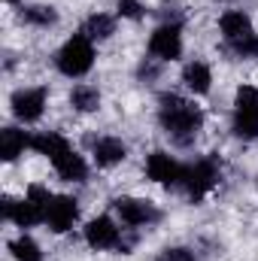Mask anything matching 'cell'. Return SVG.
I'll use <instances>...</instances> for the list:
<instances>
[{
  "label": "cell",
  "mask_w": 258,
  "mask_h": 261,
  "mask_svg": "<svg viewBox=\"0 0 258 261\" xmlns=\"http://www.w3.org/2000/svg\"><path fill=\"white\" fill-rule=\"evenodd\" d=\"M158 103H161L158 107V122H161V128L167 130L173 140L189 143L194 134L200 130L203 113H200V107L194 100H186L179 94H161Z\"/></svg>",
  "instance_id": "1"
},
{
  "label": "cell",
  "mask_w": 258,
  "mask_h": 261,
  "mask_svg": "<svg viewBox=\"0 0 258 261\" xmlns=\"http://www.w3.org/2000/svg\"><path fill=\"white\" fill-rule=\"evenodd\" d=\"M49 189H43V186H31L28 189V195L21 197V200H3V216L9 219V222H15L18 228H34V225H40V222H46V210H49Z\"/></svg>",
  "instance_id": "2"
},
{
  "label": "cell",
  "mask_w": 258,
  "mask_h": 261,
  "mask_svg": "<svg viewBox=\"0 0 258 261\" xmlns=\"http://www.w3.org/2000/svg\"><path fill=\"white\" fill-rule=\"evenodd\" d=\"M91 67H94V43L79 31V34H73L64 46L58 49V70L64 76H70V79H79Z\"/></svg>",
  "instance_id": "3"
},
{
  "label": "cell",
  "mask_w": 258,
  "mask_h": 261,
  "mask_svg": "<svg viewBox=\"0 0 258 261\" xmlns=\"http://www.w3.org/2000/svg\"><path fill=\"white\" fill-rule=\"evenodd\" d=\"M219 176H222V170H219V164H216L213 158H200V161L189 164V167H186V173H183L186 195L192 197L194 203H197V200H203V197L219 186Z\"/></svg>",
  "instance_id": "4"
},
{
  "label": "cell",
  "mask_w": 258,
  "mask_h": 261,
  "mask_svg": "<svg viewBox=\"0 0 258 261\" xmlns=\"http://www.w3.org/2000/svg\"><path fill=\"white\" fill-rule=\"evenodd\" d=\"M234 134L255 140L258 137V88L240 85L234 97Z\"/></svg>",
  "instance_id": "5"
},
{
  "label": "cell",
  "mask_w": 258,
  "mask_h": 261,
  "mask_svg": "<svg viewBox=\"0 0 258 261\" xmlns=\"http://www.w3.org/2000/svg\"><path fill=\"white\" fill-rule=\"evenodd\" d=\"M113 206H116L122 225H128V228H146V225L158 222V210H155L152 200H143V197H116Z\"/></svg>",
  "instance_id": "6"
},
{
  "label": "cell",
  "mask_w": 258,
  "mask_h": 261,
  "mask_svg": "<svg viewBox=\"0 0 258 261\" xmlns=\"http://www.w3.org/2000/svg\"><path fill=\"white\" fill-rule=\"evenodd\" d=\"M85 243L91 249H97V252H104V249H125L122 231H119V225L110 216H97V219H91L85 225Z\"/></svg>",
  "instance_id": "7"
},
{
  "label": "cell",
  "mask_w": 258,
  "mask_h": 261,
  "mask_svg": "<svg viewBox=\"0 0 258 261\" xmlns=\"http://www.w3.org/2000/svg\"><path fill=\"white\" fill-rule=\"evenodd\" d=\"M149 52L158 61H176L183 55V34L179 24H158L149 37Z\"/></svg>",
  "instance_id": "8"
},
{
  "label": "cell",
  "mask_w": 258,
  "mask_h": 261,
  "mask_svg": "<svg viewBox=\"0 0 258 261\" xmlns=\"http://www.w3.org/2000/svg\"><path fill=\"white\" fill-rule=\"evenodd\" d=\"M219 31H222V37L240 52L246 43H252L255 40V31H252V21H249V15L246 12H240V9H228L222 18H219Z\"/></svg>",
  "instance_id": "9"
},
{
  "label": "cell",
  "mask_w": 258,
  "mask_h": 261,
  "mask_svg": "<svg viewBox=\"0 0 258 261\" xmlns=\"http://www.w3.org/2000/svg\"><path fill=\"white\" fill-rule=\"evenodd\" d=\"M9 107H12V116H15L18 122L31 125V122H37V119L43 116V110H46V88H18V91L12 94Z\"/></svg>",
  "instance_id": "10"
},
{
  "label": "cell",
  "mask_w": 258,
  "mask_h": 261,
  "mask_svg": "<svg viewBox=\"0 0 258 261\" xmlns=\"http://www.w3.org/2000/svg\"><path fill=\"white\" fill-rule=\"evenodd\" d=\"M183 173H186V167L170 152H152L146 158V176L158 186H176V182H183Z\"/></svg>",
  "instance_id": "11"
},
{
  "label": "cell",
  "mask_w": 258,
  "mask_h": 261,
  "mask_svg": "<svg viewBox=\"0 0 258 261\" xmlns=\"http://www.w3.org/2000/svg\"><path fill=\"white\" fill-rule=\"evenodd\" d=\"M79 219V203L76 197L70 195H52L49 200V210H46V225L55 231V234H67Z\"/></svg>",
  "instance_id": "12"
},
{
  "label": "cell",
  "mask_w": 258,
  "mask_h": 261,
  "mask_svg": "<svg viewBox=\"0 0 258 261\" xmlns=\"http://www.w3.org/2000/svg\"><path fill=\"white\" fill-rule=\"evenodd\" d=\"M52 167H55V173H58L64 182H82V179L88 176V164H85V158H82L79 152H73V146L52 158Z\"/></svg>",
  "instance_id": "13"
},
{
  "label": "cell",
  "mask_w": 258,
  "mask_h": 261,
  "mask_svg": "<svg viewBox=\"0 0 258 261\" xmlns=\"http://www.w3.org/2000/svg\"><path fill=\"white\" fill-rule=\"evenodd\" d=\"M125 155H128V146L119 137H100L94 143V161H97V167H116V164L125 161Z\"/></svg>",
  "instance_id": "14"
},
{
  "label": "cell",
  "mask_w": 258,
  "mask_h": 261,
  "mask_svg": "<svg viewBox=\"0 0 258 261\" xmlns=\"http://www.w3.org/2000/svg\"><path fill=\"white\" fill-rule=\"evenodd\" d=\"M31 134H24V130L18 128H3L0 130V155H3V161H15L18 155H24V149H31Z\"/></svg>",
  "instance_id": "15"
},
{
  "label": "cell",
  "mask_w": 258,
  "mask_h": 261,
  "mask_svg": "<svg viewBox=\"0 0 258 261\" xmlns=\"http://www.w3.org/2000/svg\"><path fill=\"white\" fill-rule=\"evenodd\" d=\"M183 82L192 94H207L210 85H213V70L203 64V61H189L183 67Z\"/></svg>",
  "instance_id": "16"
},
{
  "label": "cell",
  "mask_w": 258,
  "mask_h": 261,
  "mask_svg": "<svg viewBox=\"0 0 258 261\" xmlns=\"http://www.w3.org/2000/svg\"><path fill=\"white\" fill-rule=\"evenodd\" d=\"M31 149H37L40 155H46V158L52 161L55 155H61L64 149H70V143H67V137L55 134V130H43V134H37V137L31 140Z\"/></svg>",
  "instance_id": "17"
},
{
  "label": "cell",
  "mask_w": 258,
  "mask_h": 261,
  "mask_svg": "<svg viewBox=\"0 0 258 261\" xmlns=\"http://www.w3.org/2000/svg\"><path fill=\"white\" fill-rule=\"evenodd\" d=\"M82 34H85L91 43H94V40H107V37L116 34V18H110V15H104V12H94V15L85 21Z\"/></svg>",
  "instance_id": "18"
},
{
  "label": "cell",
  "mask_w": 258,
  "mask_h": 261,
  "mask_svg": "<svg viewBox=\"0 0 258 261\" xmlns=\"http://www.w3.org/2000/svg\"><path fill=\"white\" fill-rule=\"evenodd\" d=\"M70 103L79 113H94V110H100V91L91 85H76L70 91Z\"/></svg>",
  "instance_id": "19"
},
{
  "label": "cell",
  "mask_w": 258,
  "mask_h": 261,
  "mask_svg": "<svg viewBox=\"0 0 258 261\" xmlns=\"http://www.w3.org/2000/svg\"><path fill=\"white\" fill-rule=\"evenodd\" d=\"M9 252H12V258H15V261H43L40 243H37L34 237H28V234L15 237V240L9 243Z\"/></svg>",
  "instance_id": "20"
},
{
  "label": "cell",
  "mask_w": 258,
  "mask_h": 261,
  "mask_svg": "<svg viewBox=\"0 0 258 261\" xmlns=\"http://www.w3.org/2000/svg\"><path fill=\"white\" fill-rule=\"evenodd\" d=\"M21 18H24L28 24H34V28H49V24L58 21V12H55L52 6L37 3V6H24V9H21Z\"/></svg>",
  "instance_id": "21"
},
{
  "label": "cell",
  "mask_w": 258,
  "mask_h": 261,
  "mask_svg": "<svg viewBox=\"0 0 258 261\" xmlns=\"http://www.w3.org/2000/svg\"><path fill=\"white\" fill-rule=\"evenodd\" d=\"M119 15L122 18H131V21H137V18H143L146 15V9H143V3L140 0H119Z\"/></svg>",
  "instance_id": "22"
},
{
  "label": "cell",
  "mask_w": 258,
  "mask_h": 261,
  "mask_svg": "<svg viewBox=\"0 0 258 261\" xmlns=\"http://www.w3.org/2000/svg\"><path fill=\"white\" fill-rule=\"evenodd\" d=\"M158 261H194V255L189 252V249H179V246H173V249H164V252L158 255Z\"/></svg>",
  "instance_id": "23"
},
{
  "label": "cell",
  "mask_w": 258,
  "mask_h": 261,
  "mask_svg": "<svg viewBox=\"0 0 258 261\" xmlns=\"http://www.w3.org/2000/svg\"><path fill=\"white\" fill-rule=\"evenodd\" d=\"M6 3H18V0H6Z\"/></svg>",
  "instance_id": "24"
}]
</instances>
